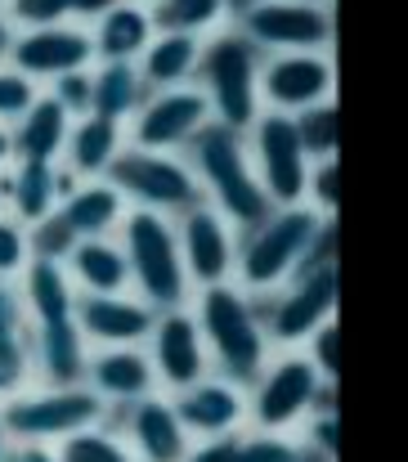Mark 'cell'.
<instances>
[{
	"mask_svg": "<svg viewBox=\"0 0 408 462\" xmlns=\"http://www.w3.org/2000/svg\"><path fill=\"white\" fill-rule=\"evenodd\" d=\"M45 95H50L54 104H63V108H68V117H86V113H90V68H81V72H68V77L50 81V86H45Z\"/></svg>",
	"mask_w": 408,
	"mask_h": 462,
	"instance_id": "ab89813d",
	"label": "cell"
},
{
	"mask_svg": "<svg viewBox=\"0 0 408 462\" xmlns=\"http://www.w3.org/2000/svg\"><path fill=\"white\" fill-rule=\"evenodd\" d=\"M32 382V323L18 283H0V400L27 391Z\"/></svg>",
	"mask_w": 408,
	"mask_h": 462,
	"instance_id": "4316f807",
	"label": "cell"
},
{
	"mask_svg": "<svg viewBox=\"0 0 408 462\" xmlns=\"http://www.w3.org/2000/svg\"><path fill=\"white\" fill-rule=\"evenodd\" d=\"M122 0H68V14L77 18V23H99L108 9H117Z\"/></svg>",
	"mask_w": 408,
	"mask_h": 462,
	"instance_id": "60d3db41",
	"label": "cell"
},
{
	"mask_svg": "<svg viewBox=\"0 0 408 462\" xmlns=\"http://www.w3.org/2000/svg\"><path fill=\"white\" fill-rule=\"evenodd\" d=\"M323 386H332L310 355H278L261 368V377L247 386V418L256 431H287L296 427L305 413H314Z\"/></svg>",
	"mask_w": 408,
	"mask_h": 462,
	"instance_id": "30bf717a",
	"label": "cell"
},
{
	"mask_svg": "<svg viewBox=\"0 0 408 462\" xmlns=\"http://www.w3.org/2000/svg\"><path fill=\"white\" fill-rule=\"evenodd\" d=\"M63 270H68L72 288L86 297L131 292V265H126V252L117 238H81L72 247V256L63 261Z\"/></svg>",
	"mask_w": 408,
	"mask_h": 462,
	"instance_id": "cb8c5ba5",
	"label": "cell"
},
{
	"mask_svg": "<svg viewBox=\"0 0 408 462\" xmlns=\"http://www.w3.org/2000/svg\"><path fill=\"white\" fill-rule=\"evenodd\" d=\"M5 14L18 32H36V27H59L68 23V0H5Z\"/></svg>",
	"mask_w": 408,
	"mask_h": 462,
	"instance_id": "8d00e7d4",
	"label": "cell"
},
{
	"mask_svg": "<svg viewBox=\"0 0 408 462\" xmlns=\"http://www.w3.org/2000/svg\"><path fill=\"white\" fill-rule=\"evenodd\" d=\"M86 386L108 409H126L157 391V377L139 346H104V350H90V359H86Z\"/></svg>",
	"mask_w": 408,
	"mask_h": 462,
	"instance_id": "44dd1931",
	"label": "cell"
},
{
	"mask_svg": "<svg viewBox=\"0 0 408 462\" xmlns=\"http://www.w3.org/2000/svg\"><path fill=\"white\" fill-rule=\"evenodd\" d=\"M252 5H261V0H225V9H229L234 18H238V14H247ZM319 5H332V0H319Z\"/></svg>",
	"mask_w": 408,
	"mask_h": 462,
	"instance_id": "f6af8a7d",
	"label": "cell"
},
{
	"mask_svg": "<svg viewBox=\"0 0 408 462\" xmlns=\"http://www.w3.org/2000/svg\"><path fill=\"white\" fill-rule=\"evenodd\" d=\"M153 36H157L153 14H148V5H139V0H122V5L108 9V14L95 23V32H90L99 63H139V54L148 50Z\"/></svg>",
	"mask_w": 408,
	"mask_h": 462,
	"instance_id": "83f0119b",
	"label": "cell"
},
{
	"mask_svg": "<svg viewBox=\"0 0 408 462\" xmlns=\"http://www.w3.org/2000/svg\"><path fill=\"white\" fill-rule=\"evenodd\" d=\"M9 68L23 72L27 81H36L41 90L68 72L95 68V41L86 27L77 23H59V27H36V32H18Z\"/></svg>",
	"mask_w": 408,
	"mask_h": 462,
	"instance_id": "9a60e30c",
	"label": "cell"
},
{
	"mask_svg": "<svg viewBox=\"0 0 408 462\" xmlns=\"http://www.w3.org/2000/svg\"><path fill=\"white\" fill-rule=\"evenodd\" d=\"M54 454H59V462H135L131 449H126V440L117 431H108V422L86 427V431L59 440Z\"/></svg>",
	"mask_w": 408,
	"mask_h": 462,
	"instance_id": "d6a6232c",
	"label": "cell"
},
{
	"mask_svg": "<svg viewBox=\"0 0 408 462\" xmlns=\"http://www.w3.org/2000/svg\"><path fill=\"white\" fill-rule=\"evenodd\" d=\"M9 449H14V440L5 436V418H0V462H9Z\"/></svg>",
	"mask_w": 408,
	"mask_h": 462,
	"instance_id": "bcb514c9",
	"label": "cell"
},
{
	"mask_svg": "<svg viewBox=\"0 0 408 462\" xmlns=\"http://www.w3.org/2000/svg\"><path fill=\"white\" fill-rule=\"evenodd\" d=\"M126 149V126L108 122V117H77L72 131H68V144H63V157L59 166L72 175V180H104L108 166L117 162V153Z\"/></svg>",
	"mask_w": 408,
	"mask_h": 462,
	"instance_id": "7402d4cb",
	"label": "cell"
},
{
	"mask_svg": "<svg viewBox=\"0 0 408 462\" xmlns=\"http://www.w3.org/2000/svg\"><path fill=\"white\" fill-rule=\"evenodd\" d=\"M193 319H198V328H202L211 368L247 391V386L261 377V368L270 364V337H265L256 297L243 292L238 283L198 288Z\"/></svg>",
	"mask_w": 408,
	"mask_h": 462,
	"instance_id": "3957f363",
	"label": "cell"
},
{
	"mask_svg": "<svg viewBox=\"0 0 408 462\" xmlns=\"http://www.w3.org/2000/svg\"><path fill=\"white\" fill-rule=\"evenodd\" d=\"M104 180L122 193L126 207L162 211L171 220L202 202V184H198L193 166L184 162V153H144V149L126 144Z\"/></svg>",
	"mask_w": 408,
	"mask_h": 462,
	"instance_id": "ba28073f",
	"label": "cell"
},
{
	"mask_svg": "<svg viewBox=\"0 0 408 462\" xmlns=\"http://www.w3.org/2000/svg\"><path fill=\"white\" fill-rule=\"evenodd\" d=\"M27 238H32V261H54V265H63L72 256V247H77V234L63 225L59 211L36 220V225H27Z\"/></svg>",
	"mask_w": 408,
	"mask_h": 462,
	"instance_id": "d590c367",
	"label": "cell"
},
{
	"mask_svg": "<svg viewBox=\"0 0 408 462\" xmlns=\"http://www.w3.org/2000/svg\"><path fill=\"white\" fill-rule=\"evenodd\" d=\"M261 63H265V54L238 27L202 41V59H198L193 77L211 104V122H220L229 131H247L261 117Z\"/></svg>",
	"mask_w": 408,
	"mask_h": 462,
	"instance_id": "8992f818",
	"label": "cell"
},
{
	"mask_svg": "<svg viewBox=\"0 0 408 462\" xmlns=\"http://www.w3.org/2000/svg\"><path fill=\"white\" fill-rule=\"evenodd\" d=\"M305 207H310V211H319V216H337V207H341V162H337V157L310 162Z\"/></svg>",
	"mask_w": 408,
	"mask_h": 462,
	"instance_id": "e575fe53",
	"label": "cell"
},
{
	"mask_svg": "<svg viewBox=\"0 0 408 462\" xmlns=\"http://www.w3.org/2000/svg\"><path fill=\"white\" fill-rule=\"evenodd\" d=\"M148 364H153L157 386H166V391H184V386H193V382H202L211 373V355H207L202 328H198V319H193L189 306L162 310L153 319Z\"/></svg>",
	"mask_w": 408,
	"mask_h": 462,
	"instance_id": "5bb4252c",
	"label": "cell"
},
{
	"mask_svg": "<svg viewBox=\"0 0 408 462\" xmlns=\"http://www.w3.org/2000/svg\"><path fill=\"white\" fill-rule=\"evenodd\" d=\"M323 220L332 216H319L305 202H296V207H274L252 229H238V261H234L238 288L252 297H265L278 283H287L310 256Z\"/></svg>",
	"mask_w": 408,
	"mask_h": 462,
	"instance_id": "277c9868",
	"label": "cell"
},
{
	"mask_svg": "<svg viewBox=\"0 0 408 462\" xmlns=\"http://www.w3.org/2000/svg\"><path fill=\"white\" fill-rule=\"evenodd\" d=\"M184 462H323L283 431H229L189 449Z\"/></svg>",
	"mask_w": 408,
	"mask_h": 462,
	"instance_id": "484cf974",
	"label": "cell"
},
{
	"mask_svg": "<svg viewBox=\"0 0 408 462\" xmlns=\"http://www.w3.org/2000/svg\"><path fill=\"white\" fill-rule=\"evenodd\" d=\"M32 265V238L27 225L14 220L9 211H0V283H18Z\"/></svg>",
	"mask_w": 408,
	"mask_h": 462,
	"instance_id": "836d02e7",
	"label": "cell"
},
{
	"mask_svg": "<svg viewBox=\"0 0 408 462\" xmlns=\"http://www.w3.org/2000/svg\"><path fill=\"white\" fill-rule=\"evenodd\" d=\"M184 162L193 166V175L202 184V202H211L234 229H252L256 220H265L274 211L270 193L256 180V166H252L243 131H229V126L211 122L184 149Z\"/></svg>",
	"mask_w": 408,
	"mask_h": 462,
	"instance_id": "7a4b0ae2",
	"label": "cell"
},
{
	"mask_svg": "<svg viewBox=\"0 0 408 462\" xmlns=\"http://www.w3.org/2000/svg\"><path fill=\"white\" fill-rule=\"evenodd\" d=\"M337 68L332 54H265L261 63V108L270 113H301L310 104L332 99Z\"/></svg>",
	"mask_w": 408,
	"mask_h": 462,
	"instance_id": "2e32d148",
	"label": "cell"
},
{
	"mask_svg": "<svg viewBox=\"0 0 408 462\" xmlns=\"http://www.w3.org/2000/svg\"><path fill=\"white\" fill-rule=\"evenodd\" d=\"M117 422L126 427V449L135 462H184L193 449L184 422L175 418V404L162 400L157 391L117 409Z\"/></svg>",
	"mask_w": 408,
	"mask_h": 462,
	"instance_id": "ac0fdd59",
	"label": "cell"
},
{
	"mask_svg": "<svg viewBox=\"0 0 408 462\" xmlns=\"http://www.w3.org/2000/svg\"><path fill=\"white\" fill-rule=\"evenodd\" d=\"M144 99H148V90H144V77H139L135 63H99V68H90V113L95 117H108V122L126 126Z\"/></svg>",
	"mask_w": 408,
	"mask_h": 462,
	"instance_id": "f546056e",
	"label": "cell"
},
{
	"mask_svg": "<svg viewBox=\"0 0 408 462\" xmlns=\"http://www.w3.org/2000/svg\"><path fill=\"white\" fill-rule=\"evenodd\" d=\"M305 341H310V364H314L328 382H337V373H341V355H337V350H341V323L328 319V323H319Z\"/></svg>",
	"mask_w": 408,
	"mask_h": 462,
	"instance_id": "f35d334b",
	"label": "cell"
},
{
	"mask_svg": "<svg viewBox=\"0 0 408 462\" xmlns=\"http://www.w3.org/2000/svg\"><path fill=\"white\" fill-rule=\"evenodd\" d=\"M202 59V36H180V32H157L148 41V50L139 54V77L144 90H175L189 86Z\"/></svg>",
	"mask_w": 408,
	"mask_h": 462,
	"instance_id": "f1b7e54d",
	"label": "cell"
},
{
	"mask_svg": "<svg viewBox=\"0 0 408 462\" xmlns=\"http://www.w3.org/2000/svg\"><path fill=\"white\" fill-rule=\"evenodd\" d=\"M5 436L14 445H59L86 427L108 422V404L90 386H27L0 400Z\"/></svg>",
	"mask_w": 408,
	"mask_h": 462,
	"instance_id": "52a82bcc",
	"label": "cell"
},
{
	"mask_svg": "<svg viewBox=\"0 0 408 462\" xmlns=\"http://www.w3.org/2000/svg\"><path fill=\"white\" fill-rule=\"evenodd\" d=\"M9 462H59V454L45 449V445H14V449H9Z\"/></svg>",
	"mask_w": 408,
	"mask_h": 462,
	"instance_id": "b9f144b4",
	"label": "cell"
},
{
	"mask_svg": "<svg viewBox=\"0 0 408 462\" xmlns=\"http://www.w3.org/2000/svg\"><path fill=\"white\" fill-rule=\"evenodd\" d=\"M77 117H68L63 104H54L45 90L27 104V113L9 126V140H14V162H59L63 144H68V131H72Z\"/></svg>",
	"mask_w": 408,
	"mask_h": 462,
	"instance_id": "d4e9b609",
	"label": "cell"
},
{
	"mask_svg": "<svg viewBox=\"0 0 408 462\" xmlns=\"http://www.w3.org/2000/svg\"><path fill=\"white\" fill-rule=\"evenodd\" d=\"M247 135V153L256 166L261 189L270 193L274 207H296L305 202V180H310V157L296 140V126L287 113L261 108V117L243 131Z\"/></svg>",
	"mask_w": 408,
	"mask_h": 462,
	"instance_id": "7c38bea8",
	"label": "cell"
},
{
	"mask_svg": "<svg viewBox=\"0 0 408 462\" xmlns=\"http://www.w3.org/2000/svg\"><path fill=\"white\" fill-rule=\"evenodd\" d=\"M175 243H180V261H184V274L193 288L234 283L238 229L211 202H198V207L175 216Z\"/></svg>",
	"mask_w": 408,
	"mask_h": 462,
	"instance_id": "4fadbf2b",
	"label": "cell"
},
{
	"mask_svg": "<svg viewBox=\"0 0 408 462\" xmlns=\"http://www.w3.org/2000/svg\"><path fill=\"white\" fill-rule=\"evenodd\" d=\"M292 126H296V140L310 162H323V157H337L341 144V113H337V99H323V104H310L301 113H292Z\"/></svg>",
	"mask_w": 408,
	"mask_h": 462,
	"instance_id": "1f68e13d",
	"label": "cell"
},
{
	"mask_svg": "<svg viewBox=\"0 0 408 462\" xmlns=\"http://www.w3.org/2000/svg\"><path fill=\"white\" fill-rule=\"evenodd\" d=\"M157 310L144 306L135 292H117V297H86L77 292V328L86 337V346H139L153 332Z\"/></svg>",
	"mask_w": 408,
	"mask_h": 462,
	"instance_id": "ffe728a7",
	"label": "cell"
},
{
	"mask_svg": "<svg viewBox=\"0 0 408 462\" xmlns=\"http://www.w3.org/2000/svg\"><path fill=\"white\" fill-rule=\"evenodd\" d=\"M126 202H122V193L108 184V180H77L72 189H68V198L59 202V216H63V225L77 234V243L81 238H113L117 229H122V220H126Z\"/></svg>",
	"mask_w": 408,
	"mask_h": 462,
	"instance_id": "603a6c76",
	"label": "cell"
},
{
	"mask_svg": "<svg viewBox=\"0 0 408 462\" xmlns=\"http://www.w3.org/2000/svg\"><path fill=\"white\" fill-rule=\"evenodd\" d=\"M117 243L126 252V265H131V288L144 306L162 310H180L193 301V283L184 274V261H180V243H175V220L162 216V211H139L131 207L122 229H117Z\"/></svg>",
	"mask_w": 408,
	"mask_h": 462,
	"instance_id": "5b68a950",
	"label": "cell"
},
{
	"mask_svg": "<svg viewBox=\"0 0 408 462\" xmlns=\"http://www.w3.org/2000/svg\"><path fill=\"white\" fill-rule=\"evenodd\" d=\"M139 5H153V0H139Z\"/></svg>",
	"mask_w": 408,
	"mask_h": 462,
	"instance_id": "7dc6e473",
	"label": "cell"
},
{
	"mask_svg": "<svg viewBox=\"0 0 408 462\" xmlns=\"http://www.w3.org/2000/svg\"><path fill=\"white\" fill-rule=\"evenodd\" d=\"M14 166V140H9V126H0V171Z\"/></svg>",
	"mask_w": 408,
	"mask_h": 462,
	"instance_id": "ee69618b",
	"label": "cell"
},
{
	"mask_svg": "<svg viewBox=\"0 0 408 462\" xmlns=\"http://www.w3.org/2000/svg\"><path fill=\"white\" fill-rule=\"evenodd\" d=\"M148 14L157 32H180V36H202L229 18L225 0H153Z\"/></svg>",
	"mask_w": 408,
	"mask_h": 462,
	"instance_id": "4dcf8cb0",
	"label": "cell"
},
{
	"mask_svg": "<svg viewBox=\"0 0 408 462\" xmlns=\"http://www.w3.org/2000/svg\"><path fill=\"white\" fill-rule=\"evenodd\" d=\"M0 9H5V0H0Z\"/></svg>",
	"mask_w": 408,
	"mask_h": 462,
	"instance_id": "c3c4849f",
	"label": "cell"
},
{
	"mask_svg": "<svg viewBox=\"0 0 408 462\" xmlns=\"http://www.w3.org/2000/svg\"><path fill=\"white\" fill-rule=\"evenodd\" d=\"M238 32L261 54H323L332 50L337 18L319 0H261L238 14Z\"/></svg>",
	"mask_w": 408,
	"mask_h": 462,
	"instance_id": "9c48e42d",
	"label": "cell"
},
{
	"mask_svg": "<svg viewBox=\"0 0 408 462\" xmlns=\"http://www.w3.org/2000/svg\"><path fill=\"white\" fill-rule=\"evenodd\" d=\"M175 418L184 422L189 436H202V440H216V436H229V431H243L247 422V391L229 377H202L184 391H175Z\"/></svg>",
	"mask_w": 408,
	"mask_h": 462,
	"instance_id": "e0dca14e",
	"label": "cell"
},
{
	"mask_svg": "<svg viewBox=\"0 0 408 462\" xmlns=\"http://www.w3.org/2000/svg\"><path fill=\"white\" fill-rule=\"evenodd\" d=\"M337 297H341V265H337V216H332L323 220L301 270L274 292L256 297L270 346H301L319 323L337 319Z\"/></svg>",
	"mask_w": 408,
	"mask_h": 462,
	"instance_id": "6da1fadb",
	"label": "cell"
},
{
	"mask_svg": "<svg viewBox=\"0 0 408 462\" xmlns=\"http://www.w3.org/2000/svg\"><path fill=\"white\" fill-rule=\"evenodd\" d=\"M36 95H41L36 81H27V77L14 72V68H0V126H14Z\"/></svg>",
	"mask_w": 408,
	"mask_h": 462,
	"instance_id": "74e56055",
	"label": "cell"
},
{
	"mask_svg": "<svg viewBox=\"0 0 408 462\" xmlns=\"http://www.w3.org/2000/svg\"><path fill=\"white\" fill-rule=\"evenodd\" d=\"M0 211H5V207H0Z\"/></svg>",
	"mask_w": 408,
	"mask_h": 462,
	"instance_id": "681fc988",
	"label": "cell"
},
{
	"mask_svg": "<svg viewBox=\"0 0 408 462\" xmlns=\"http://www.w3.org/2000/svg\"><path fill=\"white\" fill-rule=\"evenodd\" d=\"M126 144L144 153H184L198 131L211 126V104L198 86H175V90H148L139 113L126 122Z\"/></svg>",
	"mask_w": 408,
	"mask_h": 462,
	"instance_id": "8fae6325",
	"label": "cell"
},
{
	"mask_svg": "<svg viewBox=\"0 0 408 462\" xmlns=\"http://www.w3.org/2000/svg\"><path fill=\"white\" fill-rule=\"evenodd\" d=\"M72 184L77 180L59 162H14L9 171H0V207L14 220L36 225L59 211V202L68 198Z\"/></svg>",
	"mask_w": 408,
	"mask_h": 462,
	"instance_id": "d6986e66",
	"label": "cell"
},
{
	"mask_svg": "<svg viewBox=\"0 0 408 462\" xmlns=\"http://www.w3.org/2000/svg\"><path fill=\"white\" fill-rule=\"evenodd\" d=\"M14 41H18V27L9 23V14L0 9V68H9V54H14Z\"/></svg>",
	"mask_w": 408,
	"mask_h": 462,
	"instance_id": "7bdbcfd3",
	"label": "cell"
}]
</instances>
